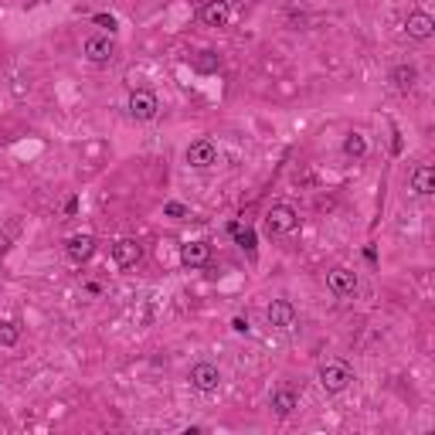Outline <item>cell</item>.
Masks as SVG:
<instances>
[{
    "label": "cell",
    "mask_w": 435,
    "mask_h": 435,
    "mask_svg": "<svg viewBox=\"0 0 435 435\" xmlns=\"http://www.w3.org/2000/svg\"><path fill=\"white\" fill-rule=\"evenodd\" d=\"M190 388L201 391V394H211V391H218V385H221V371H218L211 360H201V364H194L190 367Z\"/></svg>",
    "instance_id": "277c9868"
},
{
    "label": "cell",
    "mask_w": 435,
    "mask_h": 435,
    "mask_svg": "<svg viewBox=\"0 0 435 435\" xmlns=\"http://www.w3.org/2000/svg\"><path fill=\"white\" fill-rule=\"evenodd\" d=\"M326 286H330V293H337V296H354L358 293V276L350 269L337 265V269L326 272Z\"/></svg>",
    "instance_id": "30bf717a"
},
{
    "label": "cell",
    "mask_w": 435,
    "mask_h": 435,
    "mask_svg": "<svg viewBox=\"0 0 435 435\" xmlns=\"http://www.w3.org/2000/svg\"><path fill=\"white\" fill-rule=\"evenodd\" d=\"M198 17H201V24H208V28H225L228 17H232L228 0H208L201 11H198Z\"/></svg>",
    "instance_id": "8fae6325"
},
{
    "label": "cell",
    "mask_w": 435,
    "mask_h": 435,
    "mask_svg": "<svg viewBox=\"0 0 435 435\" xmlns=\"http://www.w3.org/2000/svg\"><path fill=\"white\" fill-rule=\"evenodd\" d=\"M7 252H11V235H7V232H0V259H4Z\"/></svg>",
    "instance_id": "cb8c5ba5"
},
{
    "label": "cell",
    "mask_w": 435,
    "mask_h": 435,
    "mask_svg": "<svg viewBox=\"0 0 435 435\" xmlns=\"http://www.w3.org/2000/svg\"><path fill=\"white\" fill-rule=\"evenodd\" d=\"M85 58L95 65H106L116 58V41L109 38V34H92L89 41H85Z\"/></svg>",
    "instance_id": "52a82bcc"
},
{
    "label": "cell",
    "mask_w": 435,
    "mask_h": 435,
    "mask_svg": "<svg viewBox=\"0 0 435 435\" xmlns=\"http://www.w3.org/2000/svg\"><path fill=\"white\" fill-rule=\"evenodd\" d=\"M140 259H143V245L136 238H119L112 245V262L119 265V269H129V265H136Z\"/></svg>",
    "instance_id": "9c48e42d"
},
{
    "label": "cell",
    "mask_w": 435,
    "mask_h": 435,
    "mask_svg": "<svg viewBox=\"0 0 435 435\" xmlns=\"http://www.w3.org/2000/svg\"><path fill=\"white\" fill-rule=\"evenodd\" d=\"M126 109H129V116H133L136 123H146V119H154V116H156L160 102H156V95L150 92V89H133V95H129Z\"/></svg>",
    "instance_id": "3957f363"
},
{
    "label": "cell",
    "mask_w": 435,
    "mask_h": 435,
    "mask_svg": "<svg viewBox=\"0 0 435 435\" xmlns=\"http://www.w3.org/2000/svg\"><path fill=\"white\" fill-rule=\"evenodd\" d=\"M21 340V323L17 320H4L0 323V347H14Z\"/></svg>",
    "instance_id": "e0dca14e"
},
{
    "label": "cell",
    "mask_w": 435,
    "mask_h": 435,
    "mask_svg": "<svg viewBox=\"0 0 435 435\" xmlns=\"http://www.w3.org/2000/svg\"><path fill=\"white\" fill-rule=\"evenodd\" d=\"M95 24H99V28H109V34L116 31V17L112 14H95Z\"/></svg>",
    "instance_id": "7402d4cb"
},
{
    "label": "cell",
    "mask_w": 435,
    "mask_h": 435,
    "mask_svg": "<svg viewBox=\"0 0 435 435\" xmlns=\"http://www.w3.org/2000/svg\"><path fill=\"white\" fill-rule=\"evenodd\" d=\"M269 404H272V412H276L279 419H286V415H293V408L299 404V394H296L293 388H276Z\"/></svg>",
    "instance_id": "9a60e30c"
},
{
    "label": "cell",
    "mask_w": 435,
    "mask_h": 435,
    "mask_svg": "<svg viewBox=\"0 0 435 435\" xmlns=\"http://www.w3.org/2000/svg\"><path fill=\"white\" fill-rule=\"evenodd\" d=\"M316 377H320V388H323L326 394H340V391L354 381V371H350L343 360H326Z\"/></svg>",
    "instance_id": "6da1fadb"
},
{
    "label": "cell",
    "mask_w": 435,
    "mask_h": 435,
    "mask_svg": "<svg viewBox=\"0 0 435 435\" xmlns=\"http://www.w3.org/2000/svg\"><path fill=\"white\" fill-rule=\"evenodd\" d=\"M412 190H415L419 198H429L435 190V171L429 163H419V167L412 171Z\"/></svg>",
    "instance_id": "5bb4252c"
},
{
    "label": "cell",
    "mask_w": 435,
    "mask_h": 435,
    "mask_svg": "<svg viewBox=\"0 0 435 435\" xmlns=\"http://www.w3.org/2000/svg\"><path fill=\"white\" fill-rule=\"evenodd\" d=\"M404 31L412 41H429L435 34V17L425 14V11H412V14L404 17Z\"/></svg>",
    "instance_id": "ba28073f"
},
{
    "label": "cell",
    "mask_w": 435,
    "mask_h": 435,
    "mask_svg": "<svg viewBox=\"0 0 435 435\" xmlns=\"http://www.w3.org/2000/svg\"><path fill=\"white\" fill-rule=\"evenodd\" d=\"M265 316H269V323L279 326V330H293V326L299 323V313H296V306L289 299H272L269 310H265Z\"/></svg>",
    "instance_id": "8992f818"
},
{
    "label": "cell",
    "mask_w": 435,
    "mask_h": 435,
    "mask_svg": "<svg viewBox=\"0 0 435 435\" xmlns=\"http://www.w3.org/2000/svg\"><path fill=\"white\" fill-rule=\"evenodd\" d=\"M187 163L194 167V171H204V167H211V163H218V146L215 140H194L190 146H187Z\"/></svg>",
    "instance_id": "5b68a950"
},
{
    "label": "cell",
    "mask_w": 435,
    "mask_h": 435,
    "mask_svg": "<svg viewBox=\"0 0 435 435\" xmlns=\"http://www.w3.org/2000/svg\"><path fill=\"white\" fill-rule=\"evenodd\" d=\"M235 238H238V245H242L245 252H255V232H252V228H245V232L238 228V232H235Z\"/></svg>",
    "instance_id": "ffe728a7"
},
{
    "label": "cell",
    "mask_w": 435,
    "mask_h": 435,
    "mask_svg": "<svg viewBox=\"0 0 435 435\" xmlns=\"http://www.w3.org/2000/svg\"><path fill=\"white\" fill-rule=\"evenodd\" d=\"M92 255H95L92 235H72V238H68V259H72V262H89Z\"/></svg>",
    "instance_id": "7c38bea8"
},
{
    "label": "cell",
    "mask_w": 435,
    "mask_h": 435,
    "mask_svg": "<svg viewBox=\"0 0 435 435\" xmlns=\"http://www.w3.org/2000/svg\"><path fill=\"white\" fill-rule=\"evenodd\" d=\"M163 215H167V218H187V204L167 201V204H163Z\"/></svg>",
    "instance_id": "44dd1931"
},
{
    "label": "cell",
    "mask_w": 435,
    "mask_h": 435,
    "mask_svg": "<svg viewBox=\"0 0 435 435\" xmlns=\"http://www.w3.org/2000/svg\"><path fill=\"white\" fill-rule=\"evenodd\" d=\"M265 228L269 235H289L299 228V215H296V208L289 204H272L269 208V215H265Z\"/></svg>",
    "instance_id": "7a4b0ae2"
},
{
    "label": "cell",
    "mask_w": 435,
    "mask_h": 435,
    "mask_svg": "<svg viewBox=\"0 0 435 435\" xmlns=\"http://www.w3.org/2000/svg\"><path fill=\"white\" fill-rule=\"evenodd\" d=\"M208 259H211V245L208 242H190V245L181 249V262L187 269H201V265H208Z\"/></svg>",
    "instance_id": "4fadbf2b"
},
{
    "label": "cell",
    "mask_w": 435,
    "mask_h": 435,
    "mask_svg": "<svg viewBox=\"0 0 435 435\" xmlns=\"http://www.w3.org/2000/svg\"><path fill=\"white\" fill-rule=\"evenodd\" d=\"M391 82H394V89L398 92H412L415 89V82H419V72H415V65H394L391 68Z\"/></svg>",
    "instance_id": "2e32d148"
},
{
    "label": "cell",
    "mask_w": 435,
    "mask_h": 435,
    "mask_svg": "<svg viewBox=\"0 0 435 435\" xmlns=\"http://www.w3.org/2000/svg\"><path fill=\"white\" fill-rule=\"evenodd\" d=\"M343 154L347 156H364L367 154V140H364L360 133H350V136L343 140Z\"/></svg>",
    "instance_id": "ac0fdd59"
},
{
    "label": "cell",
    "mask_w": 435,
    "mask_h": 435,
    "mask_svg": "<svg viewBox=\"0 0 435 435\" xmlns=\"http://www.w3.org/2000/svg\"><path fill=\"white\" fill-rule=\"evenodd\" d=\"M194 68H198V72H218V55L215 51H201V55L194 58Z\"/></svg>",
    "instance_id": "d6986e66"
},
{
    "label": "cell",
    "mask_w": 435,
    "mask_h": 435,
    "mask_svg": "<svg viewBox=\"0 0 435 435\" xmlns=\"http://www.w3.org/2000/svg\"><path fill=\"white\" fill-rule=\"evenodd\" d=\"M232 330H235V333H249V320H245V316H235Z\"/></svg>",
    "instance_id": "603a6c76"
}]
</instances>
